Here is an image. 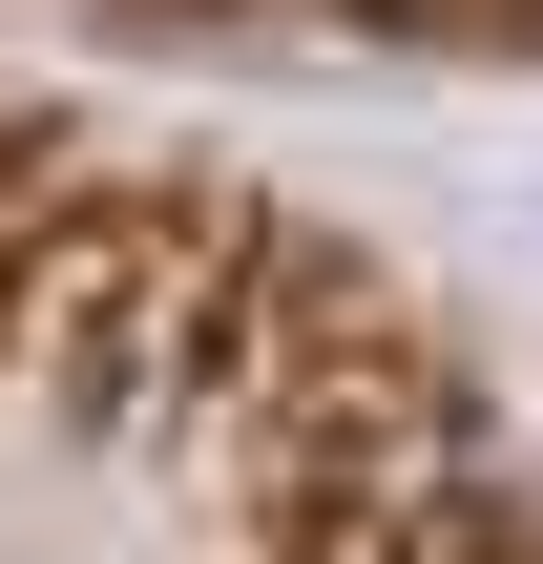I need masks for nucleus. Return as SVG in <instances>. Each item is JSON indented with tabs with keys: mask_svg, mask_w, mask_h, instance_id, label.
<instances>
[{
	"mask_svg": "<svg viewBox=\"0 0 543 564\" xmlns=\"http://www.w3.org/2000/svg\"><path fill=\"white\" fill-rule=\"evenodd\" d=\"M0 564H543V523L272 209L0 126Z\"/></svg>",
	"mask_w": 543,
	"mask_h": 564,
	"instance_id": "f257e3e1",
	"label": "nucleus"
}]
</instances>
